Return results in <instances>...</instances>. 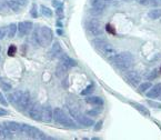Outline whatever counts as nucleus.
<instances>
[{
  "instance_id": "17",
  "label": "nucleus",
  "mask_w": 161,
  "mask_h": 140,
  "mask_svg": "<svg viewBox=\"0 0 161 140\" xmlns=\"http://www.w3.org/2000/svg\"><path fill=\"white\" fill-rule=\"evenodd\" d=\"M86 101L95 107H102V104H103V100L100 97H88Z\"/></svg>"
},
{
  "instance_id": "19",
  "label": "nucleus",
  "mask_w": 161,
  "mask_h": 140,
  "mask_svg": "<svg viewBox=\"0 0 161 140\" xmlns=\"http://www.w3.org/2000/svg\"><path fill=\"white\" fill-rule=\"evenodd\" d=\"M12 131L7 129L5 126H0V138L1 139H11L14 136L11 133Z\"/></svg>"
},
{
  "instance_id": "10",
  "label": "nucleus",
  "mask_w": 161,
  "mask_h": 140,
  "mask_svg": "<svg viewBox=\"0 0 161 140\" xmlns=\"http://www.w3.org/2000/svg\"><path fill=\"white\" fill-rule=\"evenodd\" d=\"M53 119V110L50 106H42L41 120L43 122H50Z\"/></svg>"
},
{
  "instance_id": "14",
  "label": "nucleus",
  "mask_w": 161,
  "mask_h": 140,
  "mask_svg": "<svg viewBox=\"0 0 161 140\" xmlns=\"http://www.w3.org/2000/svg\"><path fill=\"white\" fill-rule=\"evenodd\" d=\"M90 4L93 9L100 10V11H103L107 6V2L105 0H90Z\"/></svg>"
},
{
  "instance_id": "18",
  "label": "nucleus",
  "mask_w": 161,
  "mask_h": 140,
  "mask_svg": "<svg viewBox=\"0 0 161 140\" xmlns=\"http://www.w3.org/2000/svg\"><path fill=\"white\" fill-rule=\"evenodd\" d=\"M4 126H5L7 129H9L10 131H19L21 125L16 121H5L4 122Z\"/></svg>"
},
{
  "instance_id": "28",
  "label": "nucleus",
  "mask_w": 161,
  "mask_h": 140,
  "mask_svg": "<svg viewBox=\"0 0 161 140\" xmlns=\"http://www.w3.org/2000/svg\"><path fill=\"white\" fill-rule=\"evenodd\" d=\"M16 51H17V47L14 45H11L9 47V49H8V56L9 57H14L16 54Z\"/></svg>"
},
{
  "instance_id": "43",
  "label": "nucleus",
  "mask_w": 161,
  "mask_h": 140,
  "mask_svg": "<svg viewBox=\"0 0 161 140\" xmlns=\"http://www.w3.org/2000/svg\"><path fill=\"white\" fill-rule=\"evenodd\" d=\"M123 1H128V0H123Z\"/></svg>"
},
{
  "instance_id": "37",
  "label": "nucleus",
  "mask_w": 161,
  "mask_h": 140,
  "mask_svg": "<svg viewBox=\"0 0 161 140\" xmlns=\"http://www.w3.org/2000/svg\"><path fill=\"white\" fill-rule=\"evenodd\" d=\"M137 2H139L140 5H143V6H148L149 5V0H136Z\"/></svg>"
},
{
  "instance_id": "3",
  "label": "nucleus",
  "mask_w": 161,
  "mask_h": 140,
  "mask_svg": "<svg viewBox=\"0 0 161 140\" xmlns=\"http://www.w3.org/2000/svg\"><path fill=\"white\" fill-rule=\"evenodd\" d=\"M112 61H113L116 67H118L121 70H128L129 68L134 65V58L132 54L126 51V52H120L117 54Z\"/></svg>"
},
{
  "instance_id": "35",
  "label": "nucleus",
  "mask_w": 161,
  "mask_h": 140,
  "mask_svg": "<svg viewBox=\"0 0 161 140\" xmlns=\"http://www.w3.org/2000/svg\"><path fill=\"white\" fill-rule=\"evenodd\" d=\"M148 104H149V106H151V107H155V108H161V104H158V102H155V101H148Z\"/></svg>"
},
{
  "instance_id": "20",
  "label": "nucleus",
  "mask_w": 161,
  "mask_h": 140,
  "mask_svg": "<svg viewBox=\"0 0 161 140\" xmlns=\"http://www.w3.org/2000/svg\"><path fill=\"white\" fill-rule=\"evenodd\" d=\"M67 70H68V68L66 67L64 65H62V63H60L59 66L57 67V70H56L57 77H59L60 79H64L67 76Z\"/></svg>"
},
{
  "instance_id": "11",
  "label": "nucleus",
  "mask_w": 161,
  "mask_h": 140,
  "mask_svg": "<svg viewBox=\"0 0 161 140\" xmlns=\"http://www.w3.org/2000/svg\"><path fill=\"white\" fill-rule=\"evenodd\" d=\"M126 78L132 86H138L139 82L141 81V77L137 71H127L126 73Z\"/></svg>"
},
{
  "instance_id": "39",
  "label": "nucleus",
  "mask_w": 161,
  "mask_h": 140,
  "mask_svg": "<svg viewBox=\"0 0 161 140\" xmlns=\"http://www.w3.org/2000/svg\"><path fill=\"white\" fill-rule=\"evenodd\" d=\"M52 5H53V7H60V6H62V4L58 2V0H55V1L52 2Z\"/></svg>"
},
{
  "instance_id": "15",
  "label": "nucleus",
  "mask_w": 161,
  "mask_h": 140,
  "mask_svg": "<svg viewBox=\"0 0 161 140\" xmlns=\"http://www.w3.org/2000/svg\"><path fill=\"white\" fill-rule=\"evenodd\" d=\"M130 104L134 107L136 110H138L140 113H142V115H144V116H147V117H149L150 116V112H149V110H148L144 106H142V104H138V102H132V101H130Z\"/></svg>"
},
{
  "instance_id": "12",
  "label": "nucleus",
  "mask_w": 161,
  "mask_h": 140,
  "mask_svg": "<svg viewBox=\"0 0 161 140\" xmlns=\"http://www.w3.org/2000/svg\"><path fill=\"white\" fill-rule=\"evenodd\" d=\"M161 96V83H157L155 86H152L150 88V90L147 92V97L148 98H158Z\"/></svg>"
},
{
  "instance_id": "24",
  "label": "nucleus",
  "mask_w": 161,
  "mask_h": 140,
  "mask_svg": "<svg viewBox=\"0 0 161 140\" xmlns=\"http://www.w3.org/2000/svg\"><path fill=\"white\" fill-rule=\"evenodd\" d=\"M21 94H22V91H16V92H14V94H10V95L8 96V99H9L10 102L17 104L19 98L21 97Z\"/></svg>"
},
{
  "instance_id": "30",
  "label": "nucleus",
  "mask_w": 161,
  "mask_h": 140,
  "mask_svg": "<svg viewBox=\"0 0 161 140\" xmlns=\"http://www.w3.org/2000/svg\"><path fill=\"white\" fill-rule=\"evenodd\" d=\"M149 5L152 7H159L161 6V0H149Z\"/></svg>"
},
{
  "instance_id": "13",
  "label": "nucleus",
  "mask_w": 161,
  "mask_h": 140,
  "mask_svg": "<svg viewBox=\"0 0 161 140\" xmlns=\"http://www.w3.org/2000/svg\"><path fill=\"white\" fill-rule=\"evenodd\" d=\"M60 63L64 65L67 68L76 67L77 66V62L74 61V59L70 58L69 56H67L66 54H61V56H60Z\"/></svg>"
},
{
  "instance_id": "6",
  "label": "nucleus",
  "mask_w": 161,
  "mask_h": 140,
  "mask_svg": "<svg viewBox=\"0 0 161 140\" xmlns=\"http://www.w3.org/2000/svg\"><path fill=\"white\" fill-rule=\"evenodd\" d=\"M86 27H87L88 31L92 33L93 36H101L102 32H103L102 25L98 19H89L87 21Z\"/></svg>"
},
{
  "instance_id": "26",
  "label": "nucleus",
  "mask_w": 161,
  "mask_h": 140,
  "mask_svg": "<svg viewBox=\"0 0 161 140\" xmlns=\"http://www.w3.org/2000/svg\"><path fill=\"white\" fill-rule=\"evenodd\" d=\"M151 87H152L151 82H143V83H141V85L139 86V91H140V92H146V91L149 90Z\"/></svg>"
},
{
  "instance_id": "42",
  "label": "nucleus",
  "mask_w": 161,
  "mask_h": 140,
  "mask_svg": "<svg viewBox=\"0 0 161 140\" xmlns=\"http://www.w3.org/2000/svg\"><path fill=\"white\" fill-rule=\"evenodd\" d=\"M57 32H58L59 35H62V31H61V30H58V31H57Z\"/></svg>"
},
{
  "instance_id": "22",
  "label": "nucleus",
  "mask_w": 161,
  "mask_h": 140,
  "mask_svg": "<svg viewBox=\"0 0 161 140\" xmlns=\"http://www.w3.org/2000/svg\"><path fill=\"white\" fill-rule=\"evenodd\" d=\"M148 17L150 19H152V20H156V19L161 18V9H159V8H155V9L149 10Z\"/></svg>"
},
{
  "instance_id": "5",
  "label": "nucleus",
  "mask_w": 161,
  "mask_h": 140,
  "mask_svg": "<svg viewBox=\"0 0 161 140\" xmlns=\"http://www.w3.org/2000/svg\"><path fill=\"white\" fill-rule=\"evenodd\" d=\"M53 119L61 126L66 127H76V122L72 118H70L61 108H55L53 110Z\"/></svg>"
},
{
  "instance_id": "29",
  "label": "nucleus",
  "mask_w": 161,
  "mask_h": 140,
  "mask_svg": "<svg viewBox=\"0 0 161 140\" xmlns=\"http://www.w3.org/2000/svg\"><path fill=\"white\" fill-rule=\"evenodd\" d=\"M30 14H31V16L33 17V18H37V17H38L37 6H36V5H32V8H31V10H30Z\"/></svg>"
},
{
  "instance_id": "36",
  "label": "nucleus",
  "mask_w": 161,
  "mask_h": 140,
  "mask_svg": "<svg viewBox=\"0 0 161 140\" xmlns=\"http://www.w3.org/2000/svg\"><path fill=\"white\" fill-rule=\"evenodd\" d=\"M106 29H107V31L108 32H110V33H115V30H113V28H112L111 25H107Z\"/></svg>"
},
{
  "instance_id": "44",
  "label": "nucleus",
  "mask_w": 161,
  "mask_h": 140,
  "mask_svg": "<svg viewBox=\"0 0 161 140\" xmlns=\"http://www.w3.org/2000/svg\"><path fill=\"white\" fill-rule=\"evenodd\" d=\"M0 7H1V4H0Z\"/></svg>"
},
{
  "instance_id": "1",
  "label": "nucleus",
  "mask_w": 161,
  "mask_h": 140,
  "mask_svg": "<svg viewBox=\"0 0 161 140\" xmlns=\"http://www.w3.org/2000/svg\"><path fill=\"white\" fill-rule=\"evenodd\" d=\"M52 37H53L52 30L47 26L40 27L38 30L33 32V39L41 47H47V46L50 45L51 41H52Z\"/></svg>"
},
{
  "instance_id": "34",
  "label": "nucleus",
  "mask_w": 161,
  "mask_h": 140,
  "mask_svg": "<svg viewBox=\"0 0 161 140\" xmlns=\"http://www.w3.org/2000/svg\"><path fill=\"white\" fill-rule=\"evenodd\" d=\"M7 36V28H0V39Z\"/></svg>"
},
{
  "instance_id": "33",
  "label": "nucleus",
  "mask_w": 161,
  "mask_h": 140,
  "mask_svg": "<svg viewBox=\"0 0 161 140\" xmlns=\"http://www.w3.org/2000/svg\"><path fill=\"white\" fill-rule=\"evenodd\" d=\"M100 110H101V109H99V108H97V110H89V111H87V115H89V116H96V115L99 113Z\"/></svg>"
},
{
  "instance_id": "8",
  "label": "nucleus",
  "mask_w": 161,
  "mask_h": 140,
  "mask_svg": "<svg viewBox=\"0 0 161 140\" xmlns=\"http://www.w3.org/2000/svg\"><path fill=\"white\" fill-rule=\"evenodd\" d=\"M30 101H31V99H30V94H29V91H22V94H21V97L19 98L18 102H17V107H18V109H20V110H26V109H28L31 104H30Z\"/></svg>"
},
{
  "instance_id": "21",
  "label": "nucleus",
  "mask_w": 161,
  "mask_h": 140,
  "mask_svg": "<svg viewBox=\"0 0 161 140\" xmlns=\"http://www.w3.org/2000/svg\"><path fill=\"white\" fill-rule=\"evenodd\" d=\"M17 31H18V25L11 23L10 26L7 27V37L8 38H14Z\"/></svg>"
},
{
  "instance_id": "40",
  "label": "nucleus",
  "mask_w": 161,
  "mask_h": 140,
  "mask_svg": "<svg viewBox=\"0 0 161 140\" xmlns=\"http://www.w3.org/2000/svg\"><path fill=\"white\" fill-rule=\"evenodd\" d=\"M7 111H6V110H2V109H0V117H1V116H4V115H7Z\"/></svg>"
},
{
  "instance_id": "32",
  "label": "nucleus",
  "mask_w": 161,
  "mask_h": 140,
  "mask_svg": "<svg viewBox=\"0 0 161 140\" xmlns=\"http://www.w3.org/2000/svg\"><path fill=\"white\" fill-rule=\"evenodd\" d=\"M56 14L58 15L60 18H62V17H64V10H62V6H60V7L57 8V10H56Z\"/></svg>"
},
{
  "instance_id": "9",
  "label": "nucleus",
  "mask_w": 161,
  "mask_h": 140,
  "mask_svg": "<svg viewBox=\"0 0 161 140\" xmlns=\"http://www.w3.org/2000/svg\"><path fill=\"white\" fill-rule=\"evenodd\" d=\"M32 22L31 21H22V22H19L18 25V33L19 37H25L29 35L32 30Z\"/></svg>"
},
{
  "instance_id": "41",
  "label": "nucleus",
  "mask_w": 161,
  "mask_h": 140,
  "mask_svg": "<svg viewBox=\"0 0 161 140\" xmlns=\"http://www.w3.org/2000/svg\"><path fill=\"white\" fill-rule=\"evenodd\" d=\"M105 1H106V2H108V4H111L113 0H105Z\"/></svg>"
},
{
  "instance_id": "25",
  "label": "nucleus",
  "mask_w": 161,
  "mask_h": 140,
  "mask_svg": "<svg viewBox=\"0 0 161 140\" xmlns=\"http://www.w3.org/2000/svg\"><path fill=\"white\" fill-rule=\"evenodd\" d=\"M40 11H41V14L43 15V16H46V17H52V15H53L52 10H51L50 8L46 7V6H41V7H40Z\"/></svg>"
},
{
  "instance_id": "2",
  "label": "nucleus",
  "mask_w": 161,
  "mask_h": 140,
  "mask_svg": "<svg viewBox=\"0 0 161 140\" xmlns=\"http://www.w3.org/2000/svg\"><path fill=\"white\" fill-rule=\"evenodd\" d=\"M93 46L96 47L99 51H101L102 54H105V57L108 58L109 60H113L115 57L117 56V50L112 47L111 44H109L108 41H106L105 39H101V38H97L93 40Z\"/></svg>"
},
{
  "instance_id": "31",
  "label": "nucleus",
  "mask_w": 161,
  "mask_h": 140,
  "mask_svg": "<svg viewBox=\"0 0 161 140\" xmlns=\"http://www.w3.org/2000/svg\"><path fill=\"white\" fill-rule=\"evenodd\" d=\"M0 104H2V106H5V107H7V106H8V101L6 100L5 96L2 95L1 92H0Z\"/></svg>"
},
{
  "instance_id": "23",
  "label": "nucleus",
  "mask_w": 161,
  "mask_h": 140,
  "mask_svg": "<svg viewBox=\"0 0 161 140\" xmlns=\"http://www.w3.org/2000/svg\"><path fill=\"white\" fill-rule=\"evenodd\" d=\"M0 88L4 91H10L12 89V86L8 80H6L4 78H0Z\"/></svg>"
},
{
  "instance_id": "7",
  "label": "nucleus",
  "mask_w": 161,
  "mask_h": 140,
  "mask_svg": "<svg viewBox=\"0 0 161 140\" xmlns=\"http://www.w3.org/2000/svg\"><path fill=\"white\" fill-rule=\"evenodd\" d=\"M28 113L31 119L33 120H41V113H42V106L40 104H32L29 108H28Z\"/></svg>"
},
{
  "instance_id": "16",
  "label": "nucleus",
  "mask_w": 161,
  "mask_h": 140,
  "mask_svg": "<svg viewBox=\"0 0 161 140\" xmlns=\"http://www.w3.org/2000/svg\"><path fill=\"white\" fill-rule=\"evenodd\" d=\"M62 54V48H61V46H60L59 42H55L52 47H51V50H50V54L52 57H60Z\"/></svg>"
},
{
  "instance_id": "38",
  "label": "nucleus",
  "mask_w": 161,
  "mask_h": 140,
  "mask_svg": "<svg viewBox=\"0 0 161 140\" xmlns=\"http://www.w3.org/2000/svg\"><path fill=\"white\" fill-rule=\"evenodd\" d=\"M101 126H102V121H99L98 123H97V126L95 127V130L96 131L100 130V129H101Z\"/></svg>"
},
{
  "instance_id": "4",
  "label": "nucleus",
  "mask_w": 161,
  "mask_h": 140,
  "mask_svg": "<svg viewBox=\"0 0 161 140\" xmlns=\"http://www.w3.org/2000/svg\"><path fill=\"white\" fill-rule=\"evenodd\" d=\"M19 132L25 137L28 138H31V139H48L49 137H47L42 131H40L39 129L35 128V127L30 126V125H26L22 123L20 127V130Z\"/></svg>"
},
{
  "instance_id": "27",
  "label": "nucleus",
  "mask_w": 161,
  "mask_h": 140,
  "mask_svg": "<svg viewBox=\"0 0 161 140\" xmlns=\"http://www.w3.org/2000/svg\"><path fill=\"white\" fill-rule=\"evenodd\" d=\"M95 91V85L93 83H91V85H89V86L84 89L83 91H81V95L82 96H87L89 95V94H91V92H93Z\"/></svg>"
}]
</instances>
